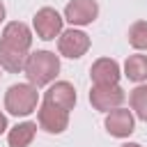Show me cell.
Segmentation results:
<instances>
[{
	"label": "cell",
	"instance_id": "obj_1",
	"mask_svg": "<svg viewBox=\"0 0 147 147\" xmlns=\"http://www.w3.org/2000/svg\"><path fill=\"white\" fill-rule=\"evenodd\" d=\"M23 74L34 87H46L60 74V55H55L53 51H32L28 55Z\"/></svg>",
	"mask_w": 147,
	"mask_h": 147
},
{
	"label": "cell",
	"instance_id": "obj_2",
	"mask_svg": "<svg viewBox=\"0 0 147 147\" xmlns=\"http://www.w3.org/2000/svg\"><path fill=\"white\" fill-rule=\"evenodd\" d=\"M39 106V92L32 83H14L5 92V110L14 117H28Z\"/></svg>",
	"mask_w": 147,
	"mask_h": 147
},
{
	"label": "cell",
	"instance_id": "obj_3",
	"mask_svg": "<svg viewBox=\"0 0 147 147\" xmlns=\"http://www.w3.org/2000/svg\"><path fill=\"white\" fill-rule=\"evenodd\" d=\"M32 30L39 39L44 41H53L62 34L64 30V16L55 9V7H41L34 11L32 16Z\"/></svg>",
	"mask_w": 147,
	"mask_h": 147
},
{
	"label": "cell",
	"instance_id": "obj_4",
	"mask_svg": "<svg viewBox=\"0 0 147 147\" xmlns=\"http://www.w3.org/2000/svg\"><path fill=\"white\" fill-rule=\"evenodd\" d=\"M37 124L46 133L60 136V133H64L69 129V110H64V108H60L55 103L41 101V106L37 108Z\"/></svg>",
	"mask_w": 147,
	"mask_h": 147
},
{
	"label": "cell",
	"instance_id": "obj_5",
	"mask_svg": "<svg viewBox=\"0 0 147 147\" xmlns=\"http://www.w3.org/2000/svg\"><path fill=\"white\" fill-rule=\"evenodd\" d=\"M92 46V39L87 37V32H83L80 28H69L62 30V34L57 37V53L62 57L69 60H78L83 57Z\"/></svg>",
	"mask_w": 147,
	"mask_h": 147
},
{
	"label": "cell",
	"instance_id": "obj_6",
	"mask_svg": "<svg viewBox=\"0 0 147 147\" xmlns=\"http://www.w3.org/2000/svg\"><path fill=\"white\" fill-rule=\"evenodd\" d=\"M126 99V92L119 87V83L115 85H92L90 90V103L94 110L99 113H110L115 108H119Z\"/></svg>",
	"mask_w": 147,
	"mask_h": 147
},
{
	"label": "cell",
	"instance_id": "obj_7",
	"mask_svg": "<svg viewBox=\"0 0 147 147\" xmlns=\"http://www.w3.org/2000/svg\"><path fill=\"white\" fill-rule=\"evenodd\" d=\"M99 16V2L96 0H69L64 7V21L71 23V28H85L92 25Z\"/></svg>",
	"mask_w": 147,
	"mask_h": 147
},
{
	"label": "cell",
	"instance_id": "obj_8",
	"mask_svg": "<svg viewBox=\"0 0 147 147\" xmlns=\"http://www.w3.org/2000/svg\"><path fill=\"white\" fill-rule=\"evenodd\" d=\"M103 126L108 131V136L113 138H129L133 131H136V115L133 110L129 108H115L110 113H106V119H103Z\"/></svg>",
	"mask_w": 147,
	"mask_h": 147
},
{
	"label": "cell",
	"instance_id": "obj_9",
	"mask_svg": "<svg viewBox=\"0 0 147 147\" xmlns=\"http://www.w3.org/2000/svg\"><path fill=\"white\" fill-rule=\"evenodd\" d=\"M122 76H124L122 67L113 57H96L92 62V67H90L92 85H115V83H119Z\"/></svg>",
	"mask_w": 147,
	"mask_h": 147
},
{
	"label": "cell",
	"instance_id": "obj_10",
	"mask_svg": "<svg viewBox=\"0 0 147 147\" xmlns=\"http://www.w3.org/2000/svg\"><path fill=\"white\" fill-rule=\"evenodd\" d=\"M44 101L55 103V106L71 113L76 108V87L69 80H53L48 85V90L44 92Z\"/></svg>",
	"mask_w": 147,
	"mask_h": 147
},
{
	"label": "cell",
	"instance_id": "obj_11",
	"mask_svg": "<svg viewBox=\"0 0 147 147\" xmlns=\"http://www.w3.org/2000/svg\"><path fill=\"white\" fill-rule=\"evenodd\" d=\"M0 39L7 41V44H11V46H18L21 51H28V53L32 48V30L23 21H9L2 28V37Z\"/></svg>",
	"mask_w": 147,
	"mask_h": 147
},
{
	"label": "cell",
	"instance_id": "obj_12",
	"mask_svg": "<svg viewBox=\"0 0 147 147\" xmlns=\"http://www.w3.org/2000/svg\"><path fill=\"white\" fill-rule=\"evenodd\" d=\"M28 55V51H21L18 46H11L0 39V69H5L7 74H21L25 69Z\"/></svg>",
	"mask_w": 147,
	"mask_h": 147
},
{
	"label": "cell",
	"instance_id": "obj_13",
	"mask_svg": "<svg viewBox=\"0 0 147 147\" xmlns=\"http://www.w3.org/2000/svg\"><path fill=\"white\" fill-rule=\"evenodd\" d=\"M37 136V122H18L7 131V145L9 147H28Z\"/></svg>",
	"mask_w": 147,
	"mask_h": 147
},
{
	"label": "cell",
	"instance_id": "obj_14",
	"mask_svg": "<svg viewBox=\"0 0 147 147\" xmlns=\"http://www.w3.org/2000/svg\"><path fill=\"white\" fill-rule=\"evenodd\" d=\"M122 74L133 83H147V55H142V53L129 55L126 62H124Z\"/></svg>",
	"mask_w": 147,
	"mask_h": 147
},
{
	"label": "cell",
	"instance_id": "obj_15",
	"mask_svg": "<svg viewBox=\"0 0 147 147\" xmlns=\"http://www.w3.org/2000/svg\"><path fill=\"white\" fill-rule=\"evenodd\" d=\"M129 106L138 119L147 122V83H138L129 92Z\"/></svg>",
	"mask_w": 147,
	"mask_h": 147
},
{
	"label": "cell",
	"instance_id": "obj_16",
	"mask_svg": "<svg viewBox=\"0 0 147 147\" xmlns=\"http://www.w3.org/2000/svg\"><path fill=\"white\" fill-rule=\"evenodd\" d=\"M126 39L136 51H147V21L131 23V28L126 32Z\"/></svg>",
	"mask_w": 147,
	"mask_h": 147
},
{
	"label": "cell",
	"instance_id": "obj_17",
	"mask_svg": "<svg viewBox=\"0 0 147 147\" xmlns=\"http://www.w3.org/2000/svg\"><path fill=\"white\" fill-rule=\"evenodd\" d=\"M7 129H9V124H7V115L0 110V133H5Z\"/></svg>",
	"mask_w": 147,
	"mask_h": 147
},
{
	"label": "cell",
	"instance_id": "obj_18",
	"mask_svg": "<svg viewBox=\"0 0 147 147\" xmlns=\"http://www.w3.org/2000/svg\"><path fill=\"white\" fill-rule=\"evenodd\" d=\"M119 147H142V145H140V142H122Z\"/></svg>",
	"mask_w": 147,
	"mask_h": 147
},
{
	"label": "cell",
	"instance_id": "obj_19",
	"mask_svg": "<svg viewBox=\"0 0 147 147\" xmlns=\"http://www.w3.org/2000/svg\"><path fill=\"white\" fill-rule=\"evenodd\" d=\"M5 14H7V11H5V5H2V0H0V23L5 21Z\"/></svg>",
	"mask_w": 147,
	"mask_h": 147
},
{
	"label": "cell",
	"instance_id": "obj_20",
	"mask_svg": "<svg viewBox=\"0 0 147 147\" xmlns=\"http://www.w3.org/2000/svg\"><path fill=\"white\" fill-rule=\"evenodd\" d=\"M0 78H2V74H0Z\"/></svg>",
	"mask_w": 147,
	"mask_h": 147
}]
</instances>
